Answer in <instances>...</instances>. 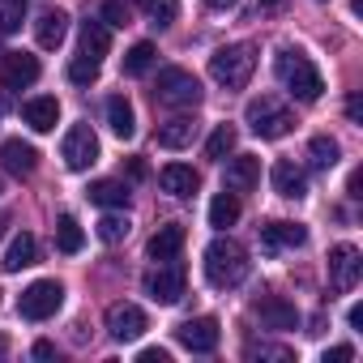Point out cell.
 Here are the masks:
<instances>
[{"instance_id": "6da1fadb", "label": "cell", "mask_w": 363, "mask_h": 363, "mask_svg": "<svg viewBox=\"0 0 363 363\" xmlns=\"http://www.w3.org/2000/svg\"><path fill=\"white\" fill-rule=\"evenodd\" d=\"M248 269H252L248 248L235 244L231 235H218V240L206 248V278H210V286L231 291V286H240V282L248 278Z\"/></svg>"}, {"instance_id": "7a4b0ae2", "label": "cell", "mask_w": 363, "mask_h": 363, "mask_svg": "<svg viewBox=\"0 0 363 363\" xmlns=\"http://www.w3.org/2000/svg\"><path fill=\"white\" fill-rule=\"evenodd\" d=\"M274 73H278V82H282L299 103H316V99L325 94V82H320L316 65H312L299 48H282L278 60H274Z\"/></svg>"}, {"instance_id": "3957f363", "label": "cell", "mask_w": 363, "mask_h": 363, "mask_svg": "<svg viewBox=\"0 0 363 363\" xmlns=\"http://www.w3.org/2000/svg\"><path fill=\"white\" fill-rule=\"evenodd\" d=\"M252 69H257L252 43H227V48H218L210 56V77L218 86H227V90H244L248 77H252Z\"/></svg>"}, {"instance_id": "277c9868", "label": "cell", "mask_w": 363, "mask_h": 363, "mask_svg": "<svg viewBox=\"0 0 363 363\" xmlns=\"http://www.w3.org/2000/svg\"><path fill=\"white\" fill-rule=\"evenodd\" d=\"M244 124H248L257 137L278 141V137H286V133L295 128V116H291V107L278 103L274 94H261V99H252V103L244 107Z\"/></svg>"}, {"instance_id": "5b68a950", "label": "cell", "mask_w": 363, "mask_h": 363, "mask_svg": "<svg viewBox=\"0 0 363 363\" xmlns=\"http://www.w3.org/2000/svg\"><path fill=\"white\" fill-rule=\"evenodd\" d=\"M154 99L171 111H189L201 103V82L189 73V69H158V82H154Z\"/></svg>"}, {"instance_id": "8992f818", "label": "cell", "mask_w": 363, "mask_h": 363, "mask_svg": "<svg viewBox=\"0 0 363 363\" xmlns=\"http://www.w3.org/2000/svg\"><path fill=\"white\" fill-rule=\"evenodd\" d=\"M60 303H65V286H60L56 278H39V282H30V286L22 291L18 312H22L26 320H48V316L60 312Z\"/></svg>"}, {"instance_id": "52a82bcc", "label": "cell", "mask_w": 363, "mask_h": 363, "mask_svg": "<svg viewBox=\"0 0 363 363\" xmlns=\"http://www.w3.org/2000/svg\"><path fill=\"white\" fill-rule=\"evenodd\" d=\"M145 295L154 303H179L184 299V265H175V261H158L150 274H145Z\"/></svg>"}, {"instance_id": "ba28073f", "label": "cell", "mask_w": 363, "mask_h": 363, "mask_svg": "<svg viewBox=\"0 0 363 363\" xmlns=\"http://www.w3.org/2000/svg\"><path fill=\"white\" fill-rule=\"evenodd\" d=\"M60 158H65L69 171H90V167L99 162V137H94V128H90V124H73V128L65 133Z\"/></svg>"}, {"instance_id": "9c48e42d", "label": "cell", "mask_w": 363, "mask_h": 363, "mask_svg": "<svg viewBox=\"0 0 363 363\" xmlns=\"http://www.w3.org/2000/svg\"><path fill=\"white\" fill-rule=\"evenodd\" d=\"M218 337H223V329H218L214 316H193V320H184V325L175 329V342L184 346V350H193V354L218 350Z\"/></svg>"}, {"instance_id": "30bf717a", "label": "cell", "mask_w": 363, "mask_h": 363, "mask_svg": "<svg viewBox=\"0 0 363 363\" xmlns=\"http://www.w3.org/2000/svg\"><path fill=\"white\" fill-rule=\"evenodd\" d=\"M39 56H30V52H5L0 56V86L5 90H26V86H35L39 82Z\"/></svg>"}, {"instance_id": "8fae6325", "label": "cell", "mask_w": 363, "mask_h": 363, "mask_svg": "<svg viewBox=\"0 0 363 363\" xmlns=\"http://www.w3.org/2000/svg\"><path fill=\"white\" fill-rule=\"evenodd\" d=\"M363 274V257L354 244H333L329 248V286L333 291H350Z\"/></svg>"}, {"instance_id": "7c38bea8", "label": "cell", "mask_w": 363, "mask_h": 363, "mask_svg": "<svg viewBox=\"0 0 363 363\" xmlns=\"http://www.w3.org/2000/svg\"><path fill=\"white\" fill-rule=\"evenodd\" d=\"M103 320H107V333H111L116 342H137V337L145 333V312H141L137 303H124V299L111 303Z\"/></svg>"}, {"instance_id": "4fadbf2b", "label": "cell", "mask_w": 363, "mask_h": 363, "mask_svg": "<svg viewBox=\"0 0 363 363\" xmlns=\"http://www.w3.org/2000/svg\"><path fill=\"white\" fill-rule=\"evenodd\" d=\"M0 167L9 175H18V179H26L39 167V150L30 141H22V137H9V141H0Z\"/></svg>"}, {"instance_id": "5bb4252c", "label": "cell", "mask_w": 363, "mask_h": 363, "mask_svg": "<svg viewBox=\"0 0 363 363\" xmlns=\"http://www.w3.org/2000/svg\"><path fill=\"white\" fill-rule=\"evenodd\" d=\"M257 184H261V158H252V154H235V158L227 162L223 189H231V193H252Z\"/></svg>"}, {"instance_id": "9a60e30c", "label": "cell", "mask_w": 363, "mask_h": 363, "mask_svg": "<svg viewBox=\"0 0 363 363\" xmlns=\"http://www.w3.org/2000/svg\"><path fill=\"white\" fill-rule=\"evenodd\" d=\"M257 316H261V325L265 329H295L299 325V308L295 303H286L282 295H265V299H257V308H252Z\"/></svg>"}, {"instance_id": "2e32d148", "label": "cell", "mask_w": 363, "mask_h": 363, "mask_svg": "<svg viewBox=\"0 0 363 363\" xmlns=\"http://www.w3.org/2000/svg\"><path fill=\"white\" fill-rule=\"evenodd\" d=\"M269 184H274V193L278 197H303L308 193V175H303V167H295L291 158H278L274 162V171H269Z\"/></svg>"}, {"instance_id": "e0dca14e", "label": "cell", "mask_w": 363, "mask_h": 363, "mask_svg": "<svg viewBox=\"0 0 363 363\" xmlns=\"http://www.w3.org/2000/svg\"><path fill=\"white\" fill-rule=\"evenodd\" d=\"M158 184H162V193H171V197H193V193L201 189V175H197L193 167H184V162H167V167L158 171Z\"/></svg>"}, {"instance_id": "ac0fdd59", "label": "cell", "mask_w": 363, "mask_h": 363, "mask_svg": "<svg viewBox=\"0 0 363 363\" xmlns=\"http://www.w3.org/2000/svg\"><path fill=\"white\" fill-rule=\"evenodd\" d=\"M179 248H184V227H179V223H167V227H158V231L150 235L145 257L158 265V261H175V257H179Z\"/></svg>"}, {"instance_id": "d6986e66", "label": "cell", "mask_w": 363, "mask_h": 363, "mask_svg": "<svg viewBox=\"0 0 363 363\" xmlns=\"http://www.w3.org/2000/svg\"><path fill=\"white\" fill-rule=\"evenodd\" d=\"M65 35H69V13L65 9H43L39 13V22H35V39H39V48H60L65 43Z\"/></svg>"}, {"instance_id": "ffe728a7", "label": "cell", "mask_w": 363, "mask_h": 363, "mask_svg": "<svg viewBox=\"0 0 363 363\" xmlns=\"http://www.w3.org/2000/svg\"><path fill=\"white\" fill-rule=\"evenodd\" d=\"M22 120H26L35 133H52V128H56V120H60V103H56L52 94H39V99L22 103Z\"/></svg>"}, {"instance_id": "44dd1931", "label": "cell", "mask_w": 363, "mask_h": 363, "mask_svg": "<svg viewBox=\"0 0 363 363\" xmlns=\"http://www.w3.org/2000/svg\"><path fill=\"white\" fill-rule=\"evenodd\" d=\"M35 257H39V244H35V235H30V231H22V235H13V240H9L5 257H0V269H5V274H18V269L35 265Z\"/></svg>"}, {"instance_id": "7402d4cb", "label": "cell", "mask_w": 363, "mask_h": 363, "mask_svg": "<svg viewBox=\"0 0 363 363\" xmlns=\"http://www.w3.org/2000/svg\"><path fill=\"white\" fill-rule=\"evenodd\" d=\"M308 240V231L299 227V223H265L261 227V244L269 248V252H282V248H299Z\"/></svg>"}, {"instance_id": "603a6c76", "label": "cell", "mask_w": 363, "mask_h": 363, "mask_svg": "<svg viewBox=\"0 0 363 363\" xmlns=\"http://www.w3.org/2000/svg\"><path fill=\"white\" fill-rule=\"evenodd\" d=\"M193 137H197V120L193 116H175V120L158 124V145L162 150H184V145H193Z\"/></svg>"}, {"instance_id": "cb8c5ba5", "label": "cell", "mask_w": 363, "mask_h": 363, "mask_svg": "<svg viewBox=\"0 0 363 363\" xmlns=\"http://www.w3.org/2000/svg\"><path fill=\"white\" fill-rule=\"evenodd\" d=\"M107 124H111V133H116L120 141H128V137L137 133V116H133V103H128L124 94H111V99H107Z\"/></svg>"}, {"instance_id": "d4e9b609", "label": "cell", "mask_w": 363, "mask_h": 363, "mask_svg": "<svg viewBox=\"0 0 363 363\" xmlns=\"http://www.w3.org/2000/svg\"><path fill=\"white\" fill-rule=\"evenodd\" d=\"M107 48H111L107 22H103V18H94V22H82V56H90V60H103V56H107Z\"/></svg>"}, {"instance_id": "484cf974", "label": "cell", "mask_w": 363, "mask_h": 363, "mask_svg": "<svg viewBox=\"0 0 363 363\" xmlns=\"http://www.w3.org/2000/svg\"><path fill=\"white\" fill-rule=\"evenodd\" d=\"M235 223H240V193L223 189V193L210 201V227L227 231V227H235Z\"/></svg>"}, {"instance_id": "4316f807", "label": "cell", "mask_w": 363, "mask_h": 363, "mask_svg": "<svg viewBox=\"0 0 363 363\" xmlns=\"http://www.w3.org/2000/svg\"><path fill=\"white\" fill-rule=\"evenodd\" d=\"M90 201L103 206V210H116V206H128V189L120 179H94L90 184Z\"/></svg>"}, {"instance_id": "83f0119b", "label": "cell", "mask_w": 363, "mask_h": 363, "mask_svg": "<svg viewBox=\"0 0 363 363\" xmlns=\"http://www.w3.org/2000/svg\"><path fill=\"white\" fill-rule=\"evenodd\" d=\"M82 244H86V231H82V223L73 218V214H60V223H56V248L60 252H82Z\"/></svg>"}, {"instance_id": "f1b7e54d", "label": "cell", "mask_w": 363, "mask_h": 363, "mask_svg": "<svg viewBox=\"0 0 363 363\" xmlns=\"http://www.w3.org/2000/svg\"><path fill=\"white\" fill-rule=\"evenodd\" d=\"M154 56H158L154 43H133L128 56H124V73H128V77H145V73L154 69Z\"/></svg>"}, {"instance_id": "f546056e", "label": "cell", "mask_w": 363, "mask_h": 363, "mask_svg": "<svg viewBox=\"0 0 363 363\" xmlns=\"http://www.w3.org/2000/svg\"><path fill=\"white\" fill-rule=\"evenodd\" d=\"M231 150H235V128H231V124H218V128L210 133V141H206V154H210L214 162H223Z\"/></svg>"}, {"instance_id": "4dcf8cb0", "label": "cell", "mask_w": 363, "mask_h": 363, "mask_svg": "<svg viewBox=\"0 0 363 363\" xmlns=\"http://www.w3.org/2000/svg\"><path fill=\"white\" fill-rule=\"evenodd\" d=\"M137 5L150 13V22H154V26H171V22H175V13H179V0H137Z\"/></svg>"}, {"instance_id": "1f68e13d", "label": "cell", "mask_w": 363, "mask_h": 363, "mask_svg": "<svg viewBox=\"0 0 363 363\" xmlns=\"http://www.w3.org/2000/svg\"><path fill=\"white\" fill-rule=\"evenodd\" d=\"M26 22V0H0V30L13 35Z\"/></svg>"}, {"instance_id": "d6a6232c", "label": "cell", "mask_w": 363, "mask_h": 363, "mask_svg": "<svg viewBox=\"0 0 363 363\" xmlns=\"http://www.w3.org/2000/svg\"><path fill=\"white\" fill-rule=\"evenodd\" d=\"M99 69H103V60L77 56V60L69 65V82H73V86H94V82H99Z\"/></svg>"}, {"instance_id": "836d02e7", "label": "cell", "mask_w": 363, "mask_h": 363, "mask_svg": "<svg viewBox=\"0 0 363 363\" xmlns=\"http://www.w3.org/2000/svg\"><path fill=\"white\" fill-rule=\"evenodd\" d=\"M308 150H312V162H316V167H333V162H337V154H342V150H337V141H333V137H325V133H316V137L308 141Z\"/></svg>"}, {"instance_id": "e575fe53", "label": "cell", "mask_w": 363, "mask_h": 363, "mask_svg": "<svg viewBox=\"0 0 363 363\" xmlns=\"http://www.w3.org/2000/svg\"><path fill=\"white\" fill-rule=\"evenodd\" d=\"M124 235H128V218L124 214H103L99 218V240L103 244H120Z\"/></svg>"}, {"instance_id": "d590c367", "label": "cell", "mask_w": 363, "mask_h": 363, "mask_svg": "<svg viewBox=\"0 0 363 363\" xmlns=\"http://www.w3.org/2000/svg\"><path fill=\"white\" fill-rule=\"evenodd\" d=\"M244 354H248V359H274V363H291V359H295L286 346H269V342H252Z\"/></svg>"}, {"instance_id": "8d00e7d4", "label": "cell", "mask_w": 363, "mask_h": 363, "mask_svg": "<svg viewBox=\"0 0 363 363\" xmlns=\"http://www.w3.org/2000/svg\"><path fill=\"white\" fill-rule=\"evenodd\" d=\"M103 22L107 26H128V0H107V5H103Z\"/></svg>"}, {"instance_id": "74e56055", "label": "cell", "mask_w": 363, "mask_h": 363, "mask_svg": "<svg viewBox=\"0 0 363 363\" xmlns=\"http://www.w3.org/2000/svg\"><path fill=\"white\" fill-rule=\"evenodd\" d=\"M350 359H354V346H346V342L325 350V363H350Z\"/></svg>"}, {"instance_id": "f35d334b", "label": "cell", "mask_w": 363, "mask_h": 363, "mask_svg": "<svg viewBox=\"0 0 363 363\" xmlns=\"http://www.w3.org/2000/svg\"><path fill=\"white\" fill-rule=\"evenodd\" d=\"M137 359H141V363H171V350H162V346H145Z\"/></svg>"}, {"instance_id": "ab89813d", "label": "cell", "mask_w": 363, "mask_h": 363, "mask_svg": "<svg viewBox=\"0 0 363 363\" xmlns=\"http://www.w3.org/2000/svg\"><path fill=\"white\" fill-rule=\"evenodd\" d=\"M346 116H350L354 124L363 120V103H359V94H350V99H346Z\"/></svg>"}, {"instance_id": "60d3db41", "label": "cell", "mask_w": 363, "mask_h": 363, "mask_svg": "<svg viewBox=\"0 0 363 363\" xmlns=\"http://www.w3.org/2000/svg\"><path fill=\"white\" fill-rule=\"evenodd\" d=\"M346 193H350L354 201L363 197V171H354V175H350V184H346Z\"/></svg>"}, {"instance_id": "b9f144b4", "label": "cell", "mask_w": 363, "mask_h": 363, "mask_svg": "<svg viewBox=\"0 0 363 363\" xmlns=\"http://www.w3.org/2000/svg\"><path fill=\"white\" fill-rule=\"evenodd\" d=\"M52 354H56L52 342H35V359H52Z\"/></svg>"}, {"instance_id": "7bdbcfd3", "label": "cell", "mask_w": 363, "mask_h": 363, "mask_svg": "<svg viewBox=\"0 0 363 363\" xmlns=\"http://www.w3.org/2000/svg\"><path fill=\"white\" fill-rule=\"evenodd\" d=\"M346 320H350V329H359V325H363V308H359V303H354V308H350V316H346Z\"/></svg>"}, {"instance_id": "ee69618b", "label": "cell", "mask_w": 363, "mask_h": 363, "mask_svg": "<svg viewBox=\"0 0 363 363\" xmlns=\"http://www.w3.org/2000/svg\"><path fill=\"white\" fill-rule=\"evenodd\" d=\"M286 0H261V13H274V9H282Z\"/></svg>"}, {"instance_id": "f6af8a7d", "label": "cell", "mask_w": 363, "mask_h": 363, "mask_svg": "<svg viewBox=\"0 0 363 363\" xmlns=\"http://www.w3.org/2000/svg\"><path fill=\"white\" fill-rule=\"evenodd\" d=\"M206 5H210V9H231L235 0H206Z\"/></svg>"}, {"instance_id": "bcb514c9", "label": "cell", "mask_w": 363, "mask_h": 363, "mask_svg": "<svg viewBox=\"0 0 363 363\" xmlns=\"http://www.w3.org/2000/svg\"><path fill=\"white\" fill-rule=\"evenodd\" d=\"M0 189H5V179H0Z\"/></svg>"}, {"instance_id": "7dc6e473", "label": "cell", "mask_w": 363, "mask_h": 363, "mask_svg": "<svg viewBox=\"0 0 363 363\" xmlns=\"http://www.w3.org/2000/svg\"><path fill=\"white\" fill-rule=\"evenodd\" d=\"M0 227H5V218H0Z\"/></svg>"}]
</instances>
